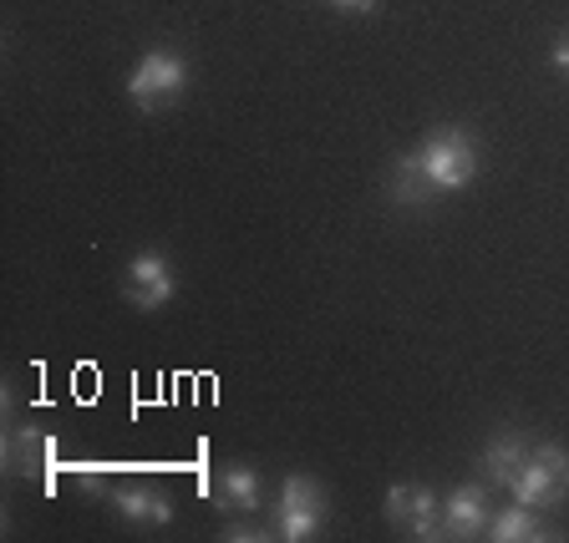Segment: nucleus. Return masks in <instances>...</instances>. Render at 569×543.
Wrapping results in <instances>:
<instances>
[{
    "mask_svg": "<svg viewBox=\"0 0 569 543\" xmlns=\"http://www.w3.org/2000/svg\"><path fill=\"white\" fill-rule=\"evenodd\" d=\"M478 173V142L468 128H438L427 132L422 148L402 153L391 163V203L397 209H422V203L442 199V193L468 189Z\"/></svg>",
    "mask_w": 569,
    "mask_h": 543,
    "instance_id": "obj_1",
    "label": "nucleus"
},
{
    "mask_svg": "<svg viewBox=\"0 0 569 543\" xmlns=\"http://www.w3.org/2000/svg\"><path fill=\"white\" fill-rule=\"evenodd\" d=\"M183 92H189V61L178 57L173 47L142 51V61L128 71V97L138 112H163Z\"/></svg>",
    "mask_w": 569,
    "mask_h": 543,
    "instance_id": "obj_2",
    "label": "nucleus"
},
{
    "mask_svg": "<svg viewBox=\"0 0 569 543\" xmlns=\"http://www.w3.org/2000/svg\"><path fill=\"white\" fill-rule=\"evenodd\" d=\"M509 493L513 503H529V509H559L569 497V452L559 442H533Z\"/></svg>",
    "mask_w": 569,
    "mask_h": 543,
    "instance_id": "obj_3",
    "label": "nucleus"
},
{
    "mask_svg": "<svg viewBox=\"0 0 569 543\" xmlns=\"http://www.w3.org/2000/svg\"><path fill=\"white\" fill-rule=\"evenodd\" d=\"M326 523V487L310 473H290L274 497V539L280 543H310Z\"/></svg>",
    "mask_w": 569,
    "mask_h": 543,
    "instance_id": "obj_4",
    "label": "nucleus"
},
{
    "mask_svg": "<svg viewBox=\"0 0 569 543\" xmlns=\"http://www.w3.org/2000/svg\"><path fill=\"white\" fill-rule=\"evenodd\" d=\"M387 523L422 543L448 539V533H442V497L427 483H391L387 487Z\"/></svg>",
    "mask_w": 569,
    "mask_h": 543,
    "instance_id": "obj_5",
    "label": "nucleus"
},
{
    "mask_svg": "<svg viewBox=\"0 0 569 543\" xmlns=\"http://www.w3.org/2000/svg\"><path fill=\"white\" fill-rule=\"evenodd\" d=\"M178 295V270L163 249H142L122 270V300L132 310H163Z\"/></svg>",
    "mask_w": 569,
    "mask_h": 543,
    "instance_id": "obj_6",
    "label": "nucleus"
},
{
    "mask_svg": "<svg viewBox=\"0 0 569 543\" xmlns=\"http://www.w3.org/2000/svg\"><path fill=\"white\" fill-rule=\"evenodd\" d=\"M51 462H57V438H51L47 426H36V422L11 426V438H6V473L47 477L51 483Z\"/></svg>",
    "mask_w": 569,
    "mask_h": 543,
    "instance_id": "obj_7",
    "label": "nucleus"
},
{
    "mask_svg": "<svg viewBox=\"0 0 569 543\" xmlns=\"http://www.w3.org/2000/svg\"><path fill=\"white\" fill-rule=\"evenodd\" d=\"M488 523H493V509H488V493L478 483H462L442 497V533L448 539H488Z\"/></svg>",
    "mask_w": 569,
    "mask_h": 543,
    "instance_id": "obj_8",
    "label": "nucleus"
},
{
    "mask_svg": "<svg viewBox=\"0 0 569 543\" xmlns=\"http://www.w3.org/2000/svg\"><path fill=\"white\" fill-rule=\"evenodd\" d=\"M209 503H219V509L229 513H254L260 509V473L249 467V462H224L219 473L209 477Z\"/></svg>",
    "mask_w": 569,
    "mask_h": 543,
    "instance_id": "obj_9",
    "label": "nucleus"
},
{
    "mask_svg": "<svg viewBox=\"0 0 569 543\" xmlns=\"http://www.w3.org/2000/svg\"><path fill=\"white\" fill-rule=\"evenodd\" d=\"M529 448H533V438H529V432H519V426H503V432H493V438H488V452H483V473L493 477L498 487H509L513 477H519Z\"/></svg>",
    "mask_w": 569,
    "mask_h": 543,
    "instance_id": "obj_10",
    "label": "nucleus"
},
{
    "mask_svg": "<svg viewBox=\"0 0 569 543\" xmlns=\"http://www.w3.org/2000/svg\"><path fill=\"white\" fill-rule=\"evenodd\" d=\"M112 509L128 519V529H163L173 519V503L163 493H153V487H118Z\"/></svg>",
    "mask_w": 569,
    "mask_h": 543,
    "instance_id": "obj_11",
    "label": "nucleus"
},
{
    "mask_svg": "<svg viewBox=\"0 0 569 543\" xmlns=\"http://www.w3.org/2000/svg\"><path fill=\"white\" fill-rule=\"evenodd\" d=\"M488 539L493 543H545V539H555V529L539 523V509H529V503H509V509L493 513Z\"/></svg>",
    "mask_w": 569,
    "mask_h": 543,
    "instance_id": "obj_12",
    "label": "nucleus"
},
{
    "mask_svg": "<svg viewBox=\"0 0 569 543\" xmlns=\"http://www.w3.org/2000/svg\"><path fill=\"white\" fill-rule=\"evenodd\" d=\"M336 11H351V16H377L381 0H331Z\"/></svg>",
    "mask_w": 569,
    "mask_h": 543,
    "instance_id": "obj_13",
    "label": "nucleus"
},
{
    "mask_svg": "<svg viewBox=\"0 0 569 543\" xmlns=\"http://www.w3.org/2000/svg\"><path fill=\"white\" fill-rule=\"evenodd\" d=\"M549 61H555V71H565V77H569V31L555 41V51H549Z\"/></svg>",
    "mask_w": 569,
    "mask_h": 543,
    "instance_id": "obj_14",
    "label": "nucleus"
}]
</instances>
